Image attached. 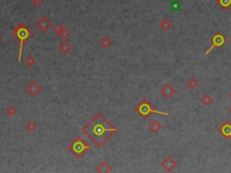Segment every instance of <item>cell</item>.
I'll return each mask as SVG.
<instances>
[{
	"instance_id": "obj_1",
	"label": "cell",
	"mask_w": 231,
	"mask_h": 173,
	"mask_svg": "<svg viewBox=\"0 0 231 173\" xmlns=\"http://www.w3.org/2000/svg\"><path fill=\"white\" fill-rule=\"evenodd\" d=\"M82 132L100 148L115 135L116 128L102 113H98L82 128Z\"/></svg>"
},
{
	"instance_id": "obj_2",
	"label": "cell",
	"mask_w": 231,
	"mask_h": 173,
	"mask_svg": "<svg viewBox=\"0 0 231 173\" xmlns=\"http://www.w3.org/2000/svg\"><path fill=\"white\" fill-rule=\"evenodd\" d=\"M13 37L19 42V54H18V61H22V52H23V46L24 44L28 42L31 38L34 37V32L24 23L19 24L12 32Z\"/></svg>"
},
{
	"instance_id": "obj_3",
	"label": "cell",
	"mask_w": 231,
	"mask_h": 173,
	"mask_svg": "<svg viewBox=\"0 0 231 173\" xmlns=\"http://www.w3.org/2000/svg\"><path fill=\"white\" fill-rule=\"evenodd\" d=\"M67 149L77 158L81 159L86 152L90 149V145L82 138L81 136L78 135L76 138L67 146Z\"/></svg>"
},
{
	"instance_id": "obj_4",
	"label": "cell",
	"mask_w": 231,
	"mask_h": 173,
	"mask_svg": "<svg viewBox=\"0 0 231 173\" xmlns=\"http://www.w3.org/2000/svg\"><path fill=\"white\" fill-rule=\"evenodd\" d=\"M134 110H135L144 120H146V119L150 116V115L153 114V113H156V114L162 115H167V116L170 115L169 113L157 110L154 105L151 104L146 98H144L139 104L135 107Z\"/></svg>"
},
{
	"instance_id": "obj_5",
	"label": "cell",
	"mask_w": 231,
	"mask_h": 173,
	"mask_svg": "<svg viewBox=\"0 0 231 173\" xmlns=\"http://www.w3.org/2000/svg\"><path fill=\"white\" fill-rule=\"evenodd\" d=\"M225 42H226V38H225L224 35H222V34H220V33L216 34L211 38V43H212V45L207 50V52H205V55H208L215 48H220V47H222L225 44Z\"/></svg>"
},
{
	"instance_id": "obj_6",
	"label": "cell",
	"mask_w": 231,
	"mask_h": 173,
	"mask_svg": "<svg viewBox=\"0 0 231 173\" xmlns=\"http://www.w3.org/2000/svg\"><path fill=\"white\" fill-rule=\"evenodd\" d=\"M25 91L31 96V97H36L39 93L42 91V87L35 80H32L25 88Z\"/></svg>"
},
{
	"instance_id": "obj_7",
	"label": "cell",
	"mask_w": 231,
	"mask_h": 173,
	"mask_svg": "<svg viewBox=\"0 0 231 173\" xmlns=\"http://www.w3.org/2000/svg\"><path fill=\"white\" fill-rule=\"evenodd\" d=\"M161 165L167 172H171L177 167V162L172 157L168 156L162 161Z\"/></svg>"
},
{
	"instance_id": "obj_8",
	"label": "cell",
	"mask_w": 231,
	"mask_h": 173,
	"mask_svg": "<svg viewBox=\"0 0 231 173\" xmlns=\"http://www.w3.org/2000/svg\"><path fill=\"white\" fill-rule=\"evenodd\" d=\"M52 26V22L45 16H42L36 22V27L42 33L47 32Z\"/></svg>"
},
{
	"instance_id": "obj_9",
	"label": "cell",
	"mask_w": 231,
	"mask_h": 173,
	"mask_svg": "<svg viewBox=\"0 0 231 173\" xmlns=\"http://www.w3.org/2000/svg\"><path fill=\"white\" fill-rule=\"evenodd\" d=\"M218 133L220 134L226 140L231 139V123L229 121H226L219 129Z\"/></svg>"
},
{
	"instance_id": "obj_10",
	"label": "cell",
	"mask_w": 231,
	"mask_h": 173,
	"mask_svg": "<svg viewBox=\"0 0 231 173\" xmlns=\"http://www.w3.org/2000/svg\"><path fill=\"white\" fill-rule=\"evenodd\" d=\"M161 94L166 98V99H170L173 95H175L176 93V89L169 83L165 84L162 88H161Z\"/></svg>"
},
{
	"instance_id": "obj_11",
	"label": "cell",
	"mask_w": 231,
	"mask_h": 173,
	"mask_svg": "<svg viewBox=\"0 0 231 173\" xmlns=\"http://www.w3.org/2000/svg\"><path fill=\"white\" fill-rule=\"evenodd\" d=\"M58 49H59V51H60L62 54L67 55L70 52H72V44H70L66 40H64L62 42H61V43L59 44Z\"/></svg>"
},
{
	"instance_id": "obj_12",
	"label": "cell",
	"mask_w": 231,
	"mask_h": 173,
	"mask_svg": "<svg viewBox=\"0 0 231 173\" xmlns=\"http://www.w3.org/2000/svg\"><path fill=\"white\" fill-rule=\"evenodd\" d=\"M96 171L99 173H109L112 171V168L109 165L108 162H106L105 161H101L99 163V165L96 168Z\"/></svg>"
},
{
	"instance_id": "obj_13",
	"label": "cell",
	"mask_w": 231,
	"mask_h": 173,
	"mask_svg": "<svg viewBox=\"0 0 231 173\" xmlns=\"http://www.w3.org/2000/svg\"><path fill=\"white\" fill-rule=\"evenodd\" d=\"M148 129H149L153 134H157V133L162 129V125H161L157 120H153V121L148 125Z\"/></svg>"
},
{
	"instance_id": "obj_14",
	"label": "cell",
	"mask_w": 231,
	"mask_h": 173,
	"mask_svg": "<svg viewBox=\"0 0 231 173\" xmlns=\"http://www.w3.org/2000/svg\"><path fill=\"white\" fill-rule=\"evenodd\" d=\"M216 3L224 11H228L231 7V0H216Z\"/></svg>"
},
{
	"instance_id": "obj_15",
	"label": "cell",
	"mask_w": 231,
	"mask_h": 173,
	"mask_svg": "<svg viewBox=\"0 0 231 173\" xmlns=\"http://www.w3.org/2000/svg\"><path fill=\"white\" fill-rule=\"evenodd\" d=\"M159 26H160V28L162 30V31H164V32H167L171 27H172V23L168 20V19H162V21H161V23L159 24Z\"/></svg>"
},
{
	"instance_id": "obj_16",
	"label": "cell",
	"mask_w": 231,
	"mask_h": 173,
	"mask_svg": "<svg viewBox=\"0 0 231 173\" xmlns=\"http://www.w3.org/2000/svg\"><path fill=\"white\" fill-rule=\"evenodd\" d=\"M99 44H100V46H101L103 49H108L109 47L111 46L112 41H111L109 37L105 36V37H103L102 39L99 40Z\"/></svg>"
},
{
	"instance_id": "obj_17",
	"label": "cell",
	"mask_w": 231,
	"mask_h": 173,
	"mask_svg": "<svg viewBox=\"0 0 231 173\" xmlns=\"http://www.w3.org/2000/svg\"><path fill=\"white\" fill-rule=\"evenodd\" d=\"M25 63L26 66L32 67V66H34V65L36 63V61H35V59L32 55H29V56L26 57V59H25Z\"/></svg>"
},
{
	"instance_id": "obj_18",
	"label": "cell",
	"mask_w": 231,
	"mask_h": 173,
	"mask_svg": "<svg viewBox=\"0 0 231 173\" xmlns=\"http://www.w3.org/2000/svg\"><path fill=\"white\" fill-rule=\"evenodd\" d=\"M200 101H201V103L204 105H209L212 102V98H211V97H210L209 95L205 94V95L201 98Z\"/></svg>"
},
{
	"instance_id": "obj_19",
	"label": "cell",
	"mask_w": 231,
	"mask_h": 173,
	"mask_svg": "<svg viewBox=\"0 0 231 173\" xmlns=\"http://www.w3.org/2000/svg\"><path fill=\"white\" fill-rule=\"evenodd\" d=\"M187 85H188V87L190 88H196L197 87H198V85H199V81L196 79V78H191L189 80H188V82H187Z\"/></svg>"
},
{
	"instance_id": "obj_20",
	"label": "cell",
	"mask_w": 231,
	"mask_h": 173,
	"mask_svg": "<svg viewBox=\"0 0 231 173\" xmlns=\"http://www.w3.org/2000/svg\"><path fill=\"white\" fill-rule=\"evenodd\" d=\"M5 112H6V114H7L9 116H14V115H16L17 109H16L14 105H9V106L7 107V109L5 110Z\"/></svg>"
},
{
	"instance_id": "obj_21",
	"label": "cell",
	"mask_w": 231,
	"mask_h": 173,
	"mask_svg": "<svg viewBox=\"0 0 231 173\" xmlns=\"http://www.w3.org/2000/svg\"><path fill=\"white\" fill-rule=\"evenodd\" d=\"M25 128H26L29 132H34V131H35V130H36L37 125H36V124H35V122L30 121V122H29V123L25 125Z\"/></svg>"
},
{
	"instance_id": "obj_22",
	"label": "cell",
	"mask_w": 231,
	"mask_h": 173,
	"mask_svg": "<svg viewBox=\"0 0 231 173\" xmlns=\"http://www.w3.org/2000/svg\"><path fill=\"white\" fill-rule=\"evenodd\" d=\"M58 35H59L62 39L66 40L67 38H69V37H70L71 34H70V32H69V30H68V29H66V28H64V27H63V29L62 30V32H61V33H60Z\"/></svg>"
},
{
	"instance_id": "obj_23",
	"label": "cell",
	"mask_w": 231,
	"mask_h": 173,
	"mask_svg": "<svg viewBox=\"0 0 231 173\" xmlns=\"http://www.w3.org/2000/svg\"><path fill=\"white\" fill-rule=\"evenodd\" d=\"M181 9V4L178 1H173L171 4V10L172 11H179Z\"/></svg>"
},
{
	"instance_id": "obj_24",
	"label": "cell",
	"mask_w": 231,
	"mask_h": 173,
	"mask_svg": "<svg viewBox=\"0 0 231 173\" xmlns=\"http://www.w3.org/2000/svg\"><path fill=\"white\" fill-rule=\"evenodd\" d=\"M62 29H63V27H62L61 25H59V24H56V25L53 26V32H54L55 34H57V35H59V34L62 32Z\"/></svg>"
},
{
	"instance_id": "obj_25",
	"label": "cell",
	"mask_w": 231,
	"mask_h": 173,
	"mask_svg": "<svg viewBox=\"0 0 231 173\" xmlns=\"http://www.w3.org/2000/svg\"><path fill=\"white\" fill-rule=\"evenodd\" d=\"M42 3H43V0H32V4L36 7L40 6Z\"/></svg>"
},
{
	"instance_id": "obj_26",
	"label": "cell",
	"mask_w": 231,
	"mask_h": 173,
	"mask_svg": "<svg viewBox=\"0 0 231 173\" xmlns=\"http://www.w3.org/2000/svg\"><path fill=\"white\" fill-rule=\"evenodd\" d=\"M2 42V37H1V35H0V42Z\"/></svg>"
},
{
	"instance_id": "obj_27",
	"label": "cell",
	"mask_w": 231,
	"mask_h": 173,
	"mask_svg": "<svg viewBox=\"0 0 231 173\" xmlns=\"http://www.w3.org/2000/svg\"><path fill=\"white\" fill-rule=\"evenodd\" d=\"M229 111H230V113H231V108H230V110H229Z\"/></svg>"
},
{
	"instance_id": "obj_28",
	"label": "cell",
	"mask_w": 231,
	"mask_h": 173,
	"mask_svg": "<svg viewBox=\"0 0 231 173\" xmlns=\"http://www.w3.org/2000/svg\"><path fill=\"white\" fill-rule=\"evenodd\" d=\"M230 98H231V94H230Z\"/></svg>"
},
{
	"instance_id": "obj_29",
	"label": "cell",
	"mask_w": 231,
	"mask_h": 173,
	"mask_svg": "<svg viewBox=\"0 0 231 173\" xmlns=\"http://www.w3.org/2000/svg\"><path fill=\"white\" fill-rule=\"evenodd\" d=\"M0 168H1V166H0Z\"/></svg>"
}]
</instances>
